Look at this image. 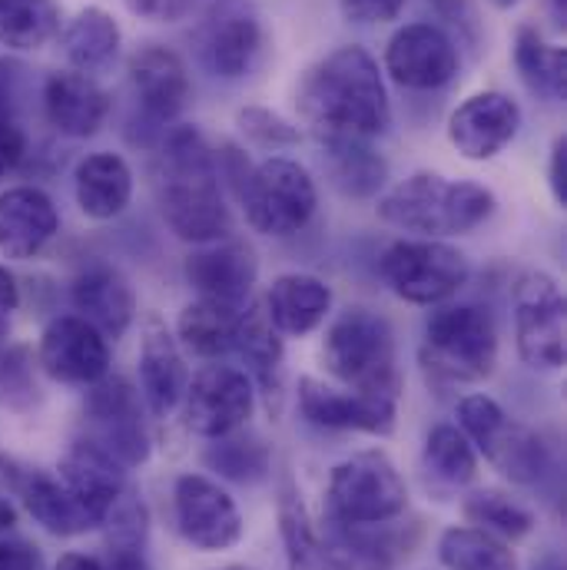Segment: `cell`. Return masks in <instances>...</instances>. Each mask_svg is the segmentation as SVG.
Returning a JSON list of instances; mask_svg holds the SVG:
<instances>
[{
	"label": "cell",
	"instance_id": "1",
	"mask_svg": "<svg viewBox=\"0 0 567 570\" xmlns=\"http://www.w3.org/2000/svg\"><path fill=\"white\" fill-rule=\"evenodd\" d=\"M299 117L319 137L372 140L389 134L392 104L375 57L365 47H339L325 53L299 83Z\"/></svg>",
	"mask_w": 567,
	"mask_h": 570
},
{
	"label": "cell",
	"instance_id": "2",
	"mask_svg": "<svg viewBox=\"0 0 567 570\" xmlns=\"http://www.w3.org/2000/svg\"><path fill=\"white\" fill-rule=\"evenodd\" d=\"M159 213L193 246L229 239L233 216L219 186L216 153L196 127H176L159 153Z\"/></svg>",
	"mask_w": 567,
	"mask_h": 570
},
{
	"label": "cell",
	"instance_id": "3",
	"mask_svg": "<svg viewBox=\"0 0 567 570\" xmlns=\"http://www.w3.org/2000/svg\"><path fill=\"white\" fill-rule=\"evenodd\" d=\"M495 193L481 183L448 179L441 173H416L392 186L375 209L382 223L434 239L478 229L495 213Z\"/></svg>",
	"mask_w": 567,
	"mask_h": 570
},
{
	"label": "cell",
	"instance_id": "4",
	"mask_svg": "<svg viewBox=\"0 0 567 570\" xmlns=\"http://www.w3.org/2000/svg\"><path fill=\"white\" fill-rule=\"evenodd\" d=\"M322 362L349 392L399 402V365L392 325L362 305L345 308L325 332Z\"/></svg>",
	"mask_w": 567,
	"mask_h": 570
},
{
	"label": "cell",
	"instance_id": "5",
	"mask_svg": "<svg viewBox=\"0 0 567 570\" xmlns=\"http://www.w3.org/2000/svg\"><path fill=\"white\" fill-rule=\"evenodd\" d=\"M422 368L434 385H475L498 365L495 318L478 305H441L428 315Z\"/></svg>",
	"mask_w": 567,
	"mask_h": 570
},
{
	"label": "cell",
	"instance_id": "6",
	"mask_svg": "<svg viewBox=\"0 0 567 570\" xmlns=\"http://www.w3.org/2000/svg\"><path fill=\"white\" fill-rule=\"evenodd\" d=\"M325 504L339 528H382L405 514L409 488L385 451H359L332 468Z\"/></svg>",
	"mask_w": 567,
	"mask_h": 570
},
{
	"label": "cell",
	"instance_id": "7",
	"mask_svg": "<svg viewBox=\"0 0 567 570\" xmlns=\"http://www.w3.org/2000/svg\"><path fill=\"white\" fill-rule=\"evenodd\" d=\"M239 203L256 233L283 239L309 226L319 206V193L312 173L302 163L289 156H270L250 169L239 189Z\"/></svg>",
	"mask_w": 567,
	"mask_h": 570
},
{
	"label": "cell",
	"instance_id": "8",
	"mask_svg": "<svg viewBox=\"0 0 567 570\" xmlns=\"http://www.w3.org/2000/svg\"><path fill=\"white\" fill-rule=\"evenodd\" d=\"M515 335L518 355L535 372L565 365V292L545 269H528L515 283Z\"/></svg>",
	"mask_w": 567,
	"mask_h": 570
},
{
	"label": "cell",
	"instance_id": "9",
	"mask_svg": "<svg viewBox=\"0 0 567 570\" xmlns=\"http://www.w3.org/2000/svg\"><path fill=\"white\" fill-rule=\"evenodd\" d=\"M382 276L412 305H441L468 283V256L438 239H402L385 249Z\"/></svg>",
	"mask_w": 567,
	"mask_h": 570
},
{
	"label": "cell",
	"instance_id": "10",
	"mask_svg": "<svg viewBox=\"0 0 567 570\" xmlns=\"http://www.w3.org/2000/svg\"><path fill=\"white\" fill-rule=\"evenodd\" d=\"M266 47L263 20L250 0H213L199 30V63L219 80H243L253 73Z\"/></svg>",
	"mask_w": 567,
	"mask_h": 570
},
{
	"label": "cell",
	"instance_id": "11",
	"mask_svg": "<svg viewBox=\"0 0 567 570\" xmlns=\"http://www.w3.org/2000/svg\"><path fill=\"white\" fill-rule=\"evenodd\" d=\"M84 419V438L97 444L104 454H110L120 468H140L149 458V431L143 425L140 395L127 379L107 375L97 385H90Z\"/></svg>",
	"mask_w": 567,
	"mask_h": 570
},
{
	"label": "cell",
	"instance_id": "12",
	"mask_svg": "<svg viewBox=\"0 0 567 570\" xmlns=\"http://www.w3.org/2000/svg\"><path fill=\"white\" fill-rule=\"evenodd\" d=\"M186 428L199 438H223L250 422L256 389L246 372L233 365H206L186 385Z\"/></svg>",
	"mask_w": 567,
	"mask_h": 570
},
{
	"label": "cell",
	"instance_id": "13",
	"mask_svg": "<svg viewBox=\"0 0 567 570\" xmlns=\"http://www.w3.org/2000/svg\"><path fill=\"white\" fill-rule=\"evenodd\" d=\"M173 514L186 544L199 551H229L243 538L236 501L203 474H183L173 488Z\"/></svg>",
	"mask_w": 567,
	"mask_h": 570
},
{
	"label": "cell",
	"instance_id": "14",
	"mask_svg": "<svg viewBox=\"0 0 567 570\" xmlns=\"http://www.w3.org/2000/svg\"><path fill=\"white\" fill-rule=\"evenodd\" d=\"M37 362L53 382L90 389L110 375V345L80 315H57L40 335Z\"/></svg>",
	"mask_w": 567,
	"mask_h": 570
},
{
	"label": "cell",
	"instance_id": "15",
	"mask_svg": "<svg viewBox=\"0 0 567 570\" xmlns=\"http://www.w3.org/2000/svg\"><path fill=\"white\" fill-rule=\"evenodd\" d=\"M458 47L434 23H405L385 47V70L405 90H438L458 73Z\"/></svg>",
	"mask_w": 567,
	"mask_h": 570
},
{
	"label": "cell",
	"instance_id": "16",
	"mask_svg": "<svg viewBox=\"0 0 567 570\" xmlns=\"http://www.w3.org/2000/svg\"><path fill=\"white\" fill-rule=\"evenodd\" d=\"M521 130V107L515 97L501 90H485L468 97L448 117V140L451 146L475 163L495 159Z\"/></svg>",
	"mask_w": 567,
	"mask_h": 570
},
{
	"label": "cell",
	"instance_id": "17",
	"mask_svg": "<svg viewBox=\"0 0 567 570\" xmlns=\"http://www.w3.org/2000/svg\"><path fill=\"white\" fill-rule=\"evenodd\" d=\"M299 409L312 425L332 428V431H365L379 438H389L399 419V402L359 395V392H339L319 379L299 382Z\"/></svg>",
	"mask_w": 567,
	"mask_h": 570
},
{
	"label": "cell",
	"instance_id": "18",
	"mask_svg": "<svg viewBox=\"0 0 567 570\" xmlns=\"http://www.w3.org/2000/svg\"><path fill=\"white\" fill-rule=\"evenodd\" d=\"M186 283L193 285L203 298L246 305L253 295V285L260 276L256 253L239 239H216L186 256Z\"/></svg>",
	"mask_w": 567,
	"mask_h": 570
},
{
	"label": "cell",
	"instance_id": "19",
	"mask_svg": "<svg viewBox=\"0 0 567 570\" xmlns=\"http://www.w3.org/2000/svg\"><path fill=\"white\" fill-rule=\"evenodd\" d=\"M43 114L57 134L70 140H90L110 117V97L94 77L57 70L43 83Z\"/></svg>",
	"mask_w": 567,
	"mask_h": 570
},
{
	"label": "cell",
	"instance_id": "20",
	"mask_svg": "<svg viewBox=\"0 0 567 570\" xmlns=\"http://www.w3.org/2000/svg\"><path fill=\"white\" fill-rule=\"evenodd\" d=\"M130 87L153 124H173L189 104V70L169 47L149 43L130 57Z\"/></svg>",
	"mask_w": 567,
	"mask_h": 570
},
{
	"label": "cell",
	"instance_id": "21",
	"mask_svg": "<svg viewBox=\"0 0 567 570\" xmlns=\"http://www.w3.org/2000/svg\"><path fill=\"white\" fill-rule=\"evenodd\" d=\"M60 216L53 199L37 186H10L0 193V253L7 259H33L57 236Z\"/></svg>",
	"mask_w": 567,
	"mask_h": 570
},
{
	"label": "cell",
	"instance_id": "22",
	"mask_svg": "<svg viewBox=\"0 0 567 570\" xmlns=\"http://www.w3.org/2000/svg\"><path fill=\"white\" fill-rule=\"evenodd\" d=\"M233 352L246 362V375L253 389L266 399V409L273 415L283 412V338L273 328L263 302H246L239 312Z\"/></svg>",
	"mask_w": 567,
	"mask_h": 570
},
{
	"label": "cell",
	"instance_id": "23",
	"mask_svg": "<svg viewBox=\"0 0 567 570\" xmlns=\"http://www.w3.org/2000/svg\"><path fill=\"white\" fill-rule=\"evenodd\" d=\"M186 385L189 379L179 355V342L156 315H149L140 342V395L146 409L156 419L173 415L186 395Z\"/></svg>",
	"mask_w": 567,
	"mask_h": 570
},
{
	"label": "cell",
	"instance_id": "24",
	"mask_svg": "<svg viewBox=\"0 0 567 570\" xmlns=\"http://www.w3.org/2000/svg\"><path fill=\"white\" fill-rule=\"evenodd\" d=\"M13 498H20V504L27 508V514L57 538H77L84 531L100 528L94 521V514L77 501V494L50 471H40L33 464H27L10 491Z\"/></svg>",
	"mask_w": 567,
	"mask_h": 570
},
{
	"label": "cell",
	"instance_id": "25",
	"mask_svg": "<svg viewBox=\"0 0 567 570\" xmlns=\"http://www.w3.org/2000/svg\"><path fill=\"white\" fill-rule=\"evenodd\" d=\"M124 474H127V468H120L110 454H104L87 438H80L67 451L60 468H57V478L77 494V501L94 514L97 524L107 521L110 508L127 491V478Z\"/></svg>",
	"mask_w": 567,
	"mask_h": 570
},
{
	"label": "cell",
	"instance_id": "26",
	"mask_svg": "<svg viewBox=\"0 0 567 570\" xmlns=\"http://www.w3.org/2000/svg\"><path fill=\"white\" fill-rule=\"evenodd\" d=\"M70 298H74V308L80 312V318L90 322L104 338H120L137 315L134 285L110 266L84 269L74 279Z\"/></svg>",
	"mask_w": 567,
	"mask_h": 570
},
{
	"label": "cell",
	"instance_id": "27",
	"mask_svg": "<svg viewBox=\"0 0 567 570\" xmlns=\"http://www.w3.org/2000/svg\"><path fill=\"white\" fill-rule=\"evenodd\" d=\"M77 206L90 219H117L134 199V169L120 153H90L74 173Z\"/></svg>",
	"mask_w": 567,
	"mask_h": 570
},
{
	"label": "cell",
	"instance_id": "28",
	"mask_svg": "<svg viewBox=\"0 0 567 570\" xmlns=\"http://www.w3.org/2000/svg\"><path fill=\"white\" fill-rule=\"evenodd\" d=\"M263 308L280 335H309L332 312V288L309 273H285L270 285Z\"/></svg>",
	"mask_w": 567,
	"mask_h": 570
},
{
	"label": "cell",
	"instance_id": "29",
	"mask_svg": "<svg viewBox=\"0 0 567 570\" xmlns=\"http://www.w3.org/2000/svg\"><path fill=\"white\" fill-rule=\"evenodd\" d=\"M120 43H124L120 23L104 7H84L60 33L63 57L77 73L87 77L107 73L120 57Z\"/></svg>",
	"mask_w": 567,
	"mask_h": 570
},
{
	"label": "cell",
	"instance_id": "30",
	"mask_svg": "<svg viewBox=\"0 0 567 570\" xmlns=\"http://www.w3.org/2000/svg\"><path fill=\"white\" fill-rule=\"evenodd\" d=\"M475 451H481L515 484H538L551 471L548 444L531 428L518 425L508 415L488 431V438Z\"/></svg>",
	"mask_w": 567,
	"mask_h": 570
},
{
	"label": "cell",
	"instance_id": "31",
	"mask_svg": "<svg viewBox=\"0 0 567 570\" xmlns=\"http://www.w3.org/2000/svg\"><path fill=\"white\" fill-rule=\"evenodd\" d=\"M322 142V166L329 183L352 196V199H369L375 196L385 179H389V163L355 137H319Z\"/></svg>",
	"mask_w": 567,
	"mask_h": 570
},
{
	"label": "cell",
	"instance_id": "32",
	"mask_svg": "<svg viewBox=\"0 0 567 570\" xmlns=\"http://www.w3.org/2000/svg\"><path fill=\"white\" fill-rule=\"evenodd\" d=\"M239 312H243V305H229V302L199 295L196 302H189L179 312L176 342H183V348L199 358H219V355L233 352Z\"/></svg>",
	"mask_w": 567,
	"mask_h": 570
},
{
	"label": "cell",
	"instance_id": "33",
	"mask_svg": "<svg viewBox=\"0 0 567 570\" xmlns=\"http://www.w3.org/2000/svg\"><path fill=\"white\" fill-rule=\"evenodd\" d=\"M515 67L525 87L548 100L561 104L567 90V53L565 47L548 43L545 33L535 23H521L515 33Z\"/></svg>",
	"mask_w": 567,
	"mask_h": 570
},
{
	"label": "cell",
	"instance_id": "34",
	"mask_svg": "<svg viewBox=\"0 0 567 570\" xmlns=\"http://www.w3.org/2000/svg\"><path fill=\"white\" fill-rule=\"evenodd\" d=\"M438 558L448 570H518V554L481 528H448Z\"/></svg>",
	"mask_w": 567,
	"mask_h": 570
},
{
	"label": "cell",
	"instance_id": "35",
	"mask_svg": "<svg viewBox=\"0 0 567 570\" xmlns=\"http://www.w3.org/2000/svg\"><path fill=\"white\" fill-rule=\"evenodd\" d=\"M280 531L289 570H339V554L319 538L315 524L292 491H285L280 501Z\"/></svg>",
	"mask_w": 567,
	"mask_h": 570
},
{
	"label": "cell",
	"instance_id": "36",
	"mask_svg": "<svg viewBox=\"0 0 567 570\" xmlns=\"http://www.w3.org/2000/svg\"><path fill=\"white\" fill-rule=\"evenodd\" d=\"M60 33L53 0H0V43L10 50H40Z\"/></svg>",
	"mask_w": 567,
	"mask_h": 570
},
{
	"label": "cell",
	"instance_id": "37",
	"mask_svg": "<svg viewBox=\"0 0 567 570\" xmlns=\"http://www.w3.org/2000/svg\"><path fill=\"white\" fill-rule=\"evenodd\" d=\"M206 464L213 471H219L223 478L229 481H239V484H256L270 474L273 468V454H270V444L263 438H253V434H223V438H213V444L206 448Z\"/></svg>",
	"mask_w": 567,
	"mask_h": 570
},
{
	"label": "cell",
	"instance_id": "38",
	"mask_svg": "<svg viewBox=\"0 0 567 570\" xmlns=\"http://www.w3.org/2000/svg\"><path fill=\"white\" fill-rule=\"evenodd\" d=\"M426 468L444 484L461 488L471 484L478 474V451L465 438V431L454 425L431 428L426 441Z\"/></svg>",
	"mask_w": 567,
	"mask_h": 570
},
{
	"label": "cell",
	"instance_id": "39",
	"mask_svg": "<svg viewBox=\"0 0 567 570\" xmlns=\"http://www.w3.org/2000/svg\"><path fill=\"white\" fill-rule=\"evenodd\" d=\"M465 518L501 541H518L535 531V514L501 491H475L465 501Z\"/></svg>",
	"mask_w": 567,
	"mask_h": 570
},
{
	"label": "cell",
	"instance_id": "40",
	"mask_svg": "<svg viewBox=\"0 0 567 570\" xmlns=\"http://www.w3.org/2000/svg\"><path fill=\"white\" fill-rule=\"evenodd\" d=\"M236 124H239V130H243L246 140L263 146V149H285V146H299V140H302L299 130L285 117L266 110V107H246V110H239Z\"/></svg>",
	"mask_w": 567,
	"mask_h": 570
},
{
	"label": "cell",
	"instance_id": "41",
	"mask_svg": "<svg viewBox=\"0 0 567 570\" xmlns=\"http://www.w3.org/2000/svg\"><path fill=\"white\" fill-rule=\"evenodd\" d=\"M37 385L30 379V362H27V352L23 348H10V352H0V399L17 405V395L23 399H33Z\"/></svg>",
	"mask_w": 567,
	"mask_h": 570
},
{
	"label": "cell",
	"instance_id": "42",
	"mask_svg": "<svg viewBox=\"0 0 567 570\" xmlns=\"http://www.w3.org/2000/svg\"><path fill=\"white\" fill-rule=\"evenodd\" d=\"M345 20L372 27V23H389L402 13L405 0H339Z\"/></svg>",
	"mask_w": 567,
	"mask_h": 570
},
{
	"label": "cell",
	"instance_id": "43",
	"mask_svg": "<svg viewBox=\"0 0 567 570\" xmlns=\"http://www.w3.org/2000/svg\"><path fill=\"white\" fill-rule=\"evenodd\" d=\"M124 3L140 20H149V23H176V20L189 17L199 0H124Z\"/></svg>",
	"mask_w": 567,
	"mask_h": 570
},
{
	"label": "cell",
	"instance_id": "44",
	"mask_svg": "<svg viewBox=\"0 0 567 570\" xmlns=\"http://www.w3.org/2000/svg\"><path fill=\"white\" fill-rule=\"evenodd\" d=\"M27 149H30V140H27L23 124L20 120H0V179L27 159Z\"/></svg>",
	"mask_w": 567,
	"mask_h": 570
},
{
	"label": "cell",
	"instance_id": "45",
	"mask_svg": "<svg viewBox=\"0 0 567 570\" xmlns=\"http://www.w3.org/2000/svg\"><path fill=\"white\" fill-rule=\"evenodd\" d=\"M20 83L23 67L17 60H0V120H20Z\"/></svg>",
	"mask_w": 567,
	"mask_h": 570
},
{
	"label": "cell",
	"instance_id": "46",
	"mask_svg": "<svg viewBox=\"0 0 567 570\" xmlns=\"http://www.w3.org/2000/svg\"><path fill=\"white\" fill-rule=\"evenodd\" d=\"M0 570H43V554L27 541H0Z\"/></svg>",
	"mask_w": 567,
	"mask_h": 570
},
{
	"label": "cell",
	"instance_id": "47",
	"mask_svg": "<svg viewBox=\"0 0 567 570\" xmlns=\"http://www.w3.org/2000/svg\"><path fill=\"white\" fill-rule=\"evenodd\" d=\"M548 186L555 203L565 209L567 206V137H558L551 142V159H548Z\"/></svg>",
	"mask_w": 567,
	"mask_h": 570
},
{
	"label": "cell",
	"instance_id": "48",
	"mask_svg": "<svg viewBox=\"0 0 567 570\" xmlns=\"http://www.w3.org/2000/svg\"><path fill=\"white\" fill-rule=\"evenodd\" d=\"M104 570H149L146 548H130V544H107V561Z\"/></svg>",
	"mask_w": 567,
	"mask_h": 570
},
{
	"label": "cell",
	"instance_id": "49",
	"mask_svg": "<svg viewBox=\"0 0 567 570\" xmlns=\"http://www.w3.org/2000/svg\"><path fill=\"white\" fill-rule=\"evenodd\" d=\"M20 305V292H17V279L0 266V338H7L10 332V312Z\"/></svg>",
	"mask_w": 567,
	"mask_h": 570
},
{
	"label": "cell",
	"instance_id": "50",
	"mask_svg": "<svg viewBox=\"0 0 567 570\" xmlns=\"http://www.w3.org/2000/svg\"><path fill=\"white\" fill-rule=\"evenodd\" d=\"M53 570H104V561H97L90 554H63Z\"/></svg>",
	"mask_w": 567,
	"mask_h": 570
},
{
	"label": "cell",
	"instance_id": "51",
	"mask_svg": "<svg viewBox=\"0 0 567 570\" xmlns=\"http://www.w3.org/2000/svg\"><path fill=\"white\" fill-rule=\"evenodd\" d=\"M13 524H17V508L10 504V498L0 494V531H7V528H13Z\"/></svg>",
	"mask_w": 567,
	"mask_h": 570
},
{
	"label": "cell",
	"instance_id": "52",
	"mask_svg": "<svg viewBox=\"0 0 567 570\" xmlns=\"http://www.w3.org/2000/svg\"><path fill=\"white\" fill-rule=\"evenodd\" d=\"M545 3H548V10H551V20H555V27L561 30V27H565V20H567L565 0H545Z\"/></svg>",
	"mask_w": 567,
	"mask_h": 570
},
{
	"label": "cell",
	"instance_id": "53",
	"mask_svg": "<svg viewBox=\"0 0 567 570\" xmlns=\"http://www.w3.org/2000/svg\"><path fill=\"white\" fill-rule=\"evenodd\" d=\"M495 7H501V10H511L515 3H521V0H491Z\"/></svg>",
	"mask_w": 567,
	"mask_h": 570
},
{
	"label": "cell",
	"instance_id": "54",
	"mask_svg": "<svg viewBox=\"0 0 567 570\" xmlns=\"http://www.w3.org/2000/svg\"><path fill=\"white\" fill-rule=\"evenodd\" d=\"M219 570H253V568H246V564H229V568H219Z\"/></svg>",
	"mask_w": 567,
	"mask_h": 570
}]
</instances>
